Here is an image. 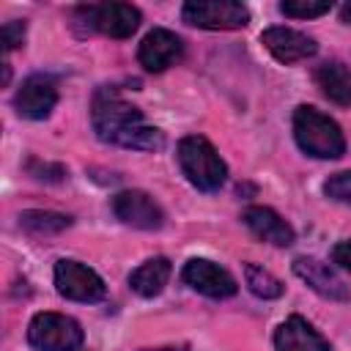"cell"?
<instances>
[{
	"mask_svg": "<svg viewBox=\"0 0 351 351\" xmlns=\"http://www.w3.org/2000/svg\"><path fill=\"white\" fill-rule=\"evenodd\" d=\"M90 123L99 140L112 143V145H126L132 132L145 123L143 112L129 104L115 88H99L90 104Z\"/></svg>",
	"mask_w": 351,
	"mask_h": 351,
	"instance_id": "obj_1",
	"label": "cell"
},
{
	"mask_svg": "<svg viewBox=\"0 0 351 351\" xmlns=\"http://www.w3.org/2000/svg\"><path fill=\"white\" fill-rule=\"evenodd\" d=\"M293 137L296 145L315 159H337L346 151V137L337 121L307 104H299L293 110Z\"/></svg>",
	"mask_w": 351,
	"mask_h": 351,
	"instance_id": "obj_2",
	"label": "cell"
},
{
	"mask_svg": "<svg viewBox=\"0 0 351 351\" xmlns=\"http://www.w3.org/2000/svg\"><path fill=\"white\" fill-rule=\"evenodd\" d=\"M178 165L186 181L200 192H217L228 178V165L222 162L217 148L200 134H189L178 143Z\"/></svg>",
	"mask_w": 351,
	"mask_h": 351,
	"instance_id": "obj_3",
	"label": "cell"
},
{
	"mask_svg": "<svg viewBox=\"0 0 351 351\" xmlns=\"http://www.w3.org/2000/svg\"><path fill=\"white\" fill-rule=\"evenodd\" d=\"M27 343L36 351H77L82 346V326L63 313H36L27 324Z\"/></svg>",
	"mask_w": 351,
	"mask_h": 351,
	"instance_id": "obj_4",
	"label": "cell"
},
{
	"mask_svg": "<svg viewBox=\"0 0 351 351\" xmlns=\"http://www.w3.org/2000/svg\"><path fill=\"white\" fill-rule=\"evenodd\" d=\"M74 19L85 25V30L104 33L110 38H129L140 27V8L132 3H99V5H80Z\"/></svg>",
	"mask_w": 351,
	"mask_h": 351,
	"instance_id": "obj_5",
	"label": "cell"
},
{
	"mask_svg": "<svg viewBox=\"0 0 351 351\" xmlns=\"http://www.w3.org/2000/svg\"><path fill=\"white\" fill-rule=\"evenodd\" d=\"M55 288L63 299H71V302H82V304H93V302H101L107 296V285L104 280L85 263L80 261H71V258H63L55 263Z\"/></svg>",
	"mask_w": 351,
	"mask_h": 351,
	"instance_id": "obj_6",
	"label": "cell"
},
{
	"mask_svg": "<svg viewBox=\"0 0 351 351\" xmlns=\"http://www.w3.org/2000/svg\"><path fill=\"white\" fill-rule=\"evenodd\" d=\"M181 16L186 25L203 30H239L250 22V11L233 0H189Z\"/></svg>",
	"mask_w": 351,
	"mask_h": 351,
	"instance_id": "obj_7",
	"label": "cell"
},
{
	"mask_svg": "<svg viewBox=\"0 0 351 351\" xmlns=\"http://www.w3.org/2000/svg\"><path fill=\"white\" fill-rule=\"evenodd\" d=\"M58 104V80L52 74H30L14 93V110L19 118L44 121Z\"/></svg>",
	"mask_w": 351,
	"mask_h": 351,
	"instance_id": "obj_8",
	"label": "cell"
},
{
	"mask_svg": "<svg viewBox=\"0 0 351 351\" xmlns=\"http://www.w3.org/2000/svg\"><path fill=\"white\" fill-rule=\"evenodd\" d=\"M112 214L137 230H159L165 225L162 206L143 189H123L112 197Z\"/></svg>",
	"mask_w": 351,
	"mask_h": 351,
	"instance_id": "obj_9",
	"label": "cell"
},
{
	"mask_svg": "<svg viewBox=\"0 0 351 351\" xmlns=\"http://www.w3.org/2000/svg\"><path fill=\"white\" fill-rule=\"evenodd\" d=\"M181 280L192 291H197V293H203L208 299H228V296H233L239 291V285L230 277V271L222 269L219 263L208 261V258H192V261H186L184 269H181Z\"/></svg>",
	"mask_w": 351,
	"mask_h": 351,
	"instance_id": "obj_10",
	"label": "cell"
},
{
	"mask_svg": "<svg viewBox=\"0 0 351 351\" xmlns=\"http://www.w3.org/2000/svg\"><path fill=\"white\" fill-rule=\"evenodd\" d=\"M293 274L329 302H351V288L346 285V280L329 263H324L313 255L293 258Z\"/></svg>",
	"mask_w": 351,
	"mask_h": 351,
	"instance_id": "obj_11",
	"label": "cell"
},
{
	"mask_svg": "<svg viewBox=\"0 0 351 351\" xmlns=\"http://www.w3.org/2000/svg\"><path fill=\"white\" fill-rule=\"evenodd\" d=\"M184 55V41L167 30V27H154L143 36L137 47V60L145 71H165Z\"/></svg>",
	"mask_w": 351,
	"mask_h": 351,
	"instance_id": "obj_12",
	"label": "cell"
},
{
	"mask_svg": "<svg viewBox=\"0 0 351 351\" xmlns=\"http://www.w3.org/2000/svg\"><path fill=\"white\" fill-rule=\"evenodd\" d=\"M261 41L274 55V60H280L285 66L299 63V60H307V58H313L318 52V44L310 36H304V33H299L293 27H282V25L266 27L261 33Z\"/></svg>",
	"mask_w": 351,
	"mask_h": 351,
	"instance_id": "obj_13",
	"label": "cell"
},
{
	"mask_svg": "<svg viewBox=\"0 0 351 351\" xmlns=\"http://www.w3.org/2000/svg\"><path fill=\"white\" fill-rule=\"evenodd\" d=\"M241 222L252 230V236H258L261 241H269L274 247H291L296 233L293 228L269 206H250L241 214Z\"/></svg>",
	"mask_w": 351,
	"mask_h": 351,
	"instance_id": "obj_14",
	"label": "cell"
},
{
	"mask_svg": "<svg viewBox=\"0 0 351 351\" xmlns=\"http://www.w3.org/2000/svg\"><path fill=\"white\" fill-rule=\"evenodd\" d=\"M274 351H329V343L302 315H291L274 332Z\"/></svg>",
	"mask_w": 351,
	"mask_h": 351,
	"instance_id": "obj_15",
	"label": "cell"
},
{
	"mask_svg": "<svg viewBox=\"0 0 351 351\" xmlns=\"http://www.w3.org/2000/svg\"><path fill=\"white\" fill-rule=\"evenodd\" d=\"M170 274H173V266H170L167 258H162V255H159V258H148L145 263H140V266L129 274V288H132L137 296L151 299V296H159V293L165 291Z\"/></svg>",
	"mask_w": 351,
	"mask_h": 351,
	"instance_id": "obj_16",
	"label": "cell"
},
{
	"mask_svg": "<svg viewBox=\"0 0 351 351\" xmlns=\"http://www.w3.org/2000/svg\"><path fill=\"white\" fill-rule=\"evenodd\" d=\"M315 85L321 88V93L340 104V107H351V69L340 60H326L315 69Z\"/></svg>",
	"mask_w": 351,
	"mask_h": 351,
	"instance_id": "obj_17",
	"label": "cell"
},
{
	"mask_svg": "<svg viewBox=\"0 0 351 351\" xmlns=\"http://www.w3.org/2000/svg\"><path fill=\"white\" fill-rule=\"evenodd\" d=\"M19 225L33 233V236H52V233H60L71 225V217L66 214H58V211H44V208H30V211H22L19 214Z\"/></svg>",
	"mask_w": 351,
	"mask_h": 351,
	"instance_id": "obj_18",
	"label": "cell"
},
{
	"mask_svg": "<svg viewBox=\"0 0 351 351\" xmlns=\"http://www.w3.org/2000/svg\"><path fill=\"white\" fill-rule=\"evenodd\" d=\"M244 282L258 299H280L285 291V285L271 271H266L263 266H255V263H244Z\"/></svg>",
	"mask_w": 351,
	"mask_h": 351,
	"instance_id": "obj_19",
	"label": "cell"
},
{
	"mask_svg": "<svg viewBox=\"0 0 351 351\" xmlns=\"http://www.w3.org/2000/svg\"><path fill=\"white\" fill-rule=\"evenodd\" d=\"M332 8V3H324V0H285L280 3V11L291 19H313V16H321Z\"/></svg>",
	"mask_w": 351,
	"mask_h": 351,
	"instance_id": "obj_20",
	"label": "cell"
},
{
	"mask_svg": "<svg viewBox=\"0 0 351 351\" xmlns=\"http://www.w3.org/2000/svg\"><path fill=\"white\" fill-rule=\"evenodd\" d=\"M324 195L337 200V203H346L351 206V170H343V173H335L324 181Z\"/></svg>",
	"mask_w": 351,
	"mask_h": 351,
	"instance_id": "obj_21",
	"label": "cell"
},
{
	"mask_svg": "<svg viewBox=\"0 0 351 351\" xmlns=\"http://www.w3.org/2000/svg\"><path fill=\"white\" fill-rule=\"evenodd\" d=\"M27 173L36 181H47V184H58V181H63L69 176L63 165H58V162H41V159H30L27 162Z\"/></svg>",
	"mask_w": 351,
	"mask_h": 351,
	"instance_id": "obj_22",
	"label": "cell"
},
{
	"mask_svg": "<svg viewBox=\"0 0 351 351\" xmlns=\"http://www.w3.org/2000/svg\"><path fill=\"white\" fill-rule=\"evenodd\" d=\"M25 30H27L25 19H11V22H5V25H3V30H0L3 52H11V49L22 47V44H25Z\"/></svg>",
	"mask_w": 351,
	"mask_h": 351,
	"instance_id": "obj_23",
	"label": "cell"
},
{
	"mask_svg": "<svg viewBox=\"0 0 351 351\" xmlns=\"http://www.w3.org/2000/svg\"><path fill=\"white\" fill-rule=\"evenodd\" d=\"M332 263H337L340 269L351 271V239L335 244V250H332Z\"/></svg>",
	"mask_w": 351,
	"mask_h": 351,
	"instance_id": "obj_24",
	"label": "cell"
},
{
	"mask_svg": "<svg viewBox=\"0 0 351 351\" xmlns=\"http://www.w3.org/2000/svg\"><path fill=\"white\" fill-rule=\"evenodd\" d=\"M140 351H189V346L181 343V346H159V348H140Z\"/></svg>",
	"mask_w": 351,
	"mask_h": 351,
	"instance_id": "obj_25",
	"label": "cell"
},
{
	"mask_svg": "<svg viewBox=\"0 0 351 351\" xmlns=\"http://www.w3.org/2000/svg\"><path fill=\"white\" fill-rule=\"evenodd\" d=\"M340 16H343V22H348V25H351V3H346V5L340 8Z\"/></svg>",
	"mask_w": 351,
	"mask_h": 351,
	"instance_id": "obj_26",
	"label": "cell"
}]
</instances>
